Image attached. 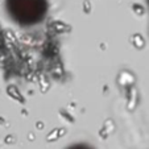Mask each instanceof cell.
I'll return each instance as SVG.
<instances>
[{
	"label": "cell",
	"mask_w": 149,
	"mask_h": 149,
	"mask_svg": "<svg viewBox=\"0 0 149 149\" xmlns=\"http://www.w3.org/2000/svg\"><path fill=\"white\" fill-rule=\"evenodd\" d=\"M68 149H94V148L90 145H87V144H75V145L69 146Z\"/></svg>",
	"instance_id": "2"
},
{
	"label": "cell",
	"mask_w": 149,
	"mask_h": 149,
	"mask_svg": "<svg viewBox=\"0 0 149 149\" xmlns=\"http://www.w3.org/2000/svg\"><path fill=\"white\" fill-rule=\"evenodd\" d=\"M48 0H6L7 13L21 26L40 24L48 13Z\"/></svg>",
	"instance_id": "1"
}]
</instances>
